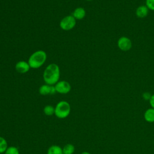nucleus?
<instances>
[{
	"instance_id": "obj_21",
	"label": "nucleus",
	"mask_w": 154,
	"mask_h": 154,
	"mask_svg": "<svg viewBox=\"0 0 154 154\" xmlns=\"http://www.w3.org/2000/svg\"><path fill=\"white\" fill-rule=\"evenodd\" d=\"M86 1H91V0H86Z\"/></svg>"
},
{
	"instance_id": "obj_17",
	"label": "nucleus",
	"mask_w": 154,
	"mask_h": 154,
	"mask_svg": "<svg viewBox=\"0 0 154 154\" xmlns=\"http://www.w3.org/2000/svg\"><path fill=\"white\" fill-rule=\"evenodd\" d=\"M146 4L149 10L154 11V0H146Z\"/></svg>"
},
{
	"instance_id": "obj_8",
	"label": "nucleus",
	"mask_w": 154,
	"mask_h": 154,
	"mask_svg": "<svg viewBox=\"0 0 154 154\" xmlns=\"http://www.w3.org/2000/svg\"><path fill=\"white\" fill-rule=\"evenodd\" d=\"M30 68L28 63L25 61H19L15 65L16 70L20 73H25L28 72Z\"/></svg>"
},
{
	"instance_id": "obj_12",
	"label": "nucleus",
	"mask_w": 154,
	"mask_h": 154,
	"mask_svg": "<svg viewBox=\"0 0 154 154\" xmlns=\"http://www.w3.org/2000/svg\"><path fill=\"white\" fill-rule=\"evenodd\" d=\"M47 154H63V149L58 145H52L48 148Z\"/></svg>"
},
{
	"instance_id": "obj_5",
	"label": "nucleus",
	"mask_w": 154,
	"mask_h": 154,
	"mask_svg": "<svg viewBox=\"0 0 154 154\" xmlns=\"http://www.w3.org/2000/svg\"><path fill=\"white\" fill-rule=\"evenodd\" d=\"M54 86L56 92L60 94H67L71 90V85L66 81H59Z\"/></svg>"
},
{
	"instance_id": "obj_13",
	"label": "nucleus",
	"mask_w": 154,
	"mask_h": 154,
	"mask_svg": "<svg viewBox=\"0 0 154 154\" xmlns=\"http://www.w3.org/2000/svg\"><path fill=\"white\" fill-rule=\"evenodd\" d=\"M62 149L63 154H73L75 151V147L74 145L70 143L66 144Z\"/></svg>"
},
{
	"instance_id": "obj_6",
	"label": "nucleus",
	"mask_w": 154,
	"mask_h": 154,
	"mask_svg": "<svg viewBox=\"0 0 154 154\" xmlns=\"http://www.w3.org/2000/svg\"><path fill=\"white\" fill-rule=\"evenodd\" d=\"M117 46L122 51H128L132 48V42L127 37L122 36L118 40Z\"/></svg>"
},
{
	"instance_id": "obj_7",
	"label": "nucleus",
	"mask_w": 154,
	"mask_h": 154,
	"mask_svg": "<svg viewBox=\"0 0 154 154\" xmlns=\"http://www.w3.org/2000/svg\"><path fill=\"white\" fill-rule=\"evenodd\" d=\"M38 92L41 95L46 96L48 94H54L56 92L54 85H50L48 84H43L41 85L38 89Z\"/></svg>"
},
{
	"instance_id": "obj_3",
	"label": "nucleus",
	"mask_w": 154,
	"mask_h": 154,
	"mask_svg": "<svg viewBox=\"0 0 154 154\" xmlns=\"http://www.w3.org/2000/svg\"><path fill=\"white\" fill-rule=\"evenodd\" d=\"M71 111L70 103L66 100H61L58 102L55 107L54 115L58 119H63L67 117Z\"/></svg>"
},
{
	"instance_id": "obj_4",
	"label": "nucleus",
	"mask_w": 154,
	"mask_h": 154,
	"mask_svg": "<svg viewBox=\"0 0 154 154\" xmlns=\"http://www.w3.org/2000/svg\"><path fill=\"white\" fill-rule=\"evenodd\" d=\"M76 19L72 15H68L64 17L60 22V28L64 31H69L73 29L76 25Z\"/></svg>"
},
{
	"instance_id": "obj_18",
	"label": "nucleus",
	"mask_w": 154,
	"mask_h": 154,
	"mask_svg": "<svg viewBox=\"0 0 154 154\" xmlns=\"http://www.w3.org/2000/svg\"><path fill=\"white\" fill-rule=\"evenodd\" d=\"M151 96L152 95L150 94V93L148 92H145L143 94V98L146 100H149L151 97Z\"/></svg>"
},
{
	"instance_id": "obj_14",
	"label": "nucleus",
	"mask_w": 154,
	"mask_h": 154,
	"mask_svg": "<svg viewBox=\"0 0 154 154\" xmlns=\"http://www.w3.org/2000/svg\"><path fill=\"white\" fill-rule=\"evenodd\" d=\"M43 112L48 116H53L55 114V107L51 105H46L43 108Z\"/></svg>"
},
{
	"instance_id": "obj_2",
	"label": "nucleus",
	"mask_w": 154,
	"mask_h": 154,
	"mask_svg": "<svg viewBox=\"0 0 154 154\" xmlns=\"http://www.w3.org/2000/svg\"><path fill=\"white\" fill-rule=\"evenodd\" d=\"M47 59V54L43 50H38L29 57L28 63L32 69H38L42 66Z\"/></svg>"
},
{
	"instance_id": "obj_11",
	"label": "nucleus",
	"mask_w": 154,
	"mask_h": 154,
	"mask_svg": "<svg viewBox=\"0 0 154 154\" xmlns=\"http://www.w3.org/2000/svg\"><path fill=\"white\" fill-rule=\"evenodd\" d=\"M144 119L148 123L154 122V108L147 109L144 113Z\"/></svg>"
},
{
	"instance_id": "obj_9",
	"label": "nucleus",
	"mask_w": 154,
	"mask_h": 154,
	"mask_svg": "<svg viewBox=\"0 0 154 154\" xmlns=\"http://www.w3.org/2000/svg\"><path fill=\"white\" fill-rule=\"evenodd\" d=\"M86 14V12L84 8L82 7H77L75 9V10L73 11V13H72V16H73V17L76 20H81L82 19L84 18V17L85 16Z\"/></svg>"
},
{
	"instance_id": "obj_19",
	"label": "nucleus",
	"mask_w": 154,
	"mask_h": 154,
	"mask_svg": "<svg viewBox=\"0 0 154 154\" xmlns=\"http://www.w3.org/2000/svg\"><path fill=\"white\" fill-rule=\"evenodd\" d=\"M149 101L150 105L151 106V108H154V94H152L151 96V97Z\"/></svg>"
},
{
	"instance_id": "obj_1",
	"label": "nucleus",
	"mask_w": 154,
	"mask_h": 154,
	"mask_svg": "<svg viewBox=\"0 0 154 154\" xmlns=\"http://www.w3.org/2000/svg\"><path fill=\"white\" fill-rule=\"evenodd\" d=\"M60 78V70L59 66L55 63L49 64L45 69L43 78L45 84L55 85Z\"/></svg>"
},
{
	"instance_id": "obj_16",
	"label": "nucleus",
	"mask_w": 154,
	"mask_h": 154,
	"mask_svg": "<svg viewBox=\"0 0 154 154\" xmlns=\"http://www.w3.org/2000/svg\"><path fill=\"white\" fill-rule=\"evenodd\" d=\"M4 154H20L17 147L15 146H9Z\"/></svg>"
},
{
	"instance_id": "obj_10",
	"label": "nucleus",
	"mask_w": 154,
	"mask_h": 154,
	"mask_svg": "<svg viewBox=\"0 0 154 154\" xmlns=\"http://www.w3.org/2000/svg\"><path fill=\"white\" fill-rule=\"evenodd\" d=\"M135 13L138 17L144 18L149 13V8L146 5H140L137 8Z\"/></svg>"
},
{
	"instance_id": "obj_15",
	"label": "nucleus",
	"mask_w": 154,
	"mask_h": 154,
	"mask_svg": "<svg viewBox=\"0 0 154 154\" xmlns=\"http://www.w3.org/2000/svg\"><path fill=\"white\" fill-rule=\"evenodd\" d=\"M8 147L7 140L4 137L0 136V154L4 153Z\"/></svg>"
},
{
	"instance_id": "obj_20",
	"label": "nucleus",
	"mask_w": 154,
	"mask_h": 154,
	"mask_svg": "<svg viewBox=\"0 0 154 154\" xmlns=\"http://www.w3.org/2000/svg\"><path fill=\"white\" fill-rule=\"evenodd\" d=\"M81 154H91V153H89L88 152L84 151V152H82V153H81Z\"/></svg>"
}]
</instances>
